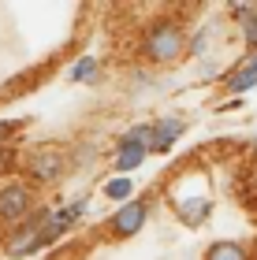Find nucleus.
<instances>
[{
  "label": "nucleus",
  "instance_id": "obj_1",
  "mask_svg": "<svg viewBox=\"0 0 257 260\" xmlns=\"http://www.w3.org/2000/svg\"><path fill=\"white\" fill-rule=\"evenodd\" d=\"M179 52H183V30H179V22H157V26L146 34V56L153 63H172Z\"/></svg>",
  "mask_w": 257,
  "mask_h": 260
},
{
  "label": "nucleus",
  "instance_id": "obj_2",
  "mask_svg": "<svg viewBox=\"0 0 257 260\" xmlns=\"http://www.w3.org/2000/svg\"><path fill=\"white\" fill-rule=\"evenodd\" d=\"M26 208H30V190L22 182H8L0 190V219L15 223V219L26 216Z\"/></svg>",
  "mask_w": 257,
  "mask_h": 260
},
{
  "label": "nucleus",
  "instance_id": "obj_3",
  "mask_svg": "<svg viewBox=\"0 0 257 260\" xmlns=\"http://www.w3.org/2000/svg\"><path fill=\"white\" fill-rule=\"evenodd\" d=\"M146 219H149V208L138 205V201H131V205H123L112 216V234H116V238H131V234H138L146 227Z\"/></svg>",
  "mask_w": 257,
  "mask_h": 260
},
{
  "label": "nucleus",
  "instance_id": "obj_4",
  "mask_svg": "<svg viewBox=\"0 0 257 260\" xmlns=\"http://www.w3.org/2000/svg\"><path fill=\"white\" fill-rule=\"evenodd\" d=\"M30 175L38 182H56L64 175V152L60 149H38L30 156Z\"/></svg>",
  "mask_w": 257,
  "mask_h": 260
},
{
  "label": "nucleus",
  "instance_id": "obj_5",
  "mask_svg": "<svg viewBox=\"0 0 257 260\" xmlns=\"http://www.w3.org/2000/svg\"><path fill=\"white\" fill-rule=\"evenodd\" d=\"M45 223H49V216H45V212H41V216H34V219L26 223V227H22V231L15 234V238H11V245H8V253H11V256H22V253H30L34 245H41Z\"/></svg>",
  "mask_w": 257,
  "mask_h": 260
},
{
  "label": "nucleus",
  "instance_id": "obj_6",
  "mask_svg": "<svg viewBox=\"0 0 257 260\" xmlns=\"http://www.w3.org/2000/svg\"><path fill=\"white\" fill-rule=\"evenodd\" d=\"M179 134H183V123H179V119H164V123H157V126H153V141H149V152H164Z\"/></svg>",
  "mask_w": 257,
  "mask_h": 260
},
{
  "label": "nucleus",
  "instance_id": "obj_7",
  "mask_svg": "<svg viewBox=\"0 0 257 260\" xmlns=\"http://www.w3.org/2000/svg\"><path fill=\"white\" fill-rule=\"evenodd\" d=\"M209 216V201L205 197H190V201H179V219L186 223V227H197Z\"/></svg>",
  "mask_w": 257,
  "mask_h": 260
},
{
  "label": "nucleus",
  "instance_id": "obj_8",
  "mask_svg": "<svg viewBox=\"0 0 257 260\" xmlns=\"http://www.w3.org/2000/svg\"><path fill=\"white\" fill-rule=\"evenodd\" d=\"M253 82H257V56L246 60V67H239L235 75L227 78V93H242V89H250Z\"/></svg>",
  "mask_w": 257,
  "mask_h": 260
},
{
  "label": "nucleus",
  "instance_id": "obj_9",
  "mask_svg": "<svg viewBox=\"0 0 257 260\" xmlns=\"http://www.w3.org/2000/svg\"><path fill=\"white\" fill-rule=\"evenodd\" d=\"M205 260H246V249H242L239 242H216Z\"/></svg>",
  "mask_w": 257,
  "mask_h": 260
},
{
  "label": "nucleus",
  "instance_id": "obj_10",
  "mask_svg": "<svg viewBox=\"0 0 257 260\" xmlns=\"http://www.w3.org/2000/svg\"><path fill=\"white\" fill-rule=\"evenodd\" d=\"M242 19V38H246L250 49H257V11H246V15H239Z\"/></svg>",
  "mask_w": 257,
  "mask_h": 260
},
{
  "label": "nucleus",
  "instance_id": "obj_11",
  "mask_svg": "<svg viewBox=\"0 0 257 260\" xmlns=\"http://www.w3.org/2000/svg\"><path fill=\"white\" fill-rule=\"evenodd\" d=\"M131 190H134V182H127V179H112L108 186H104V193H108L112 201H123V197H131Z\"/></svg>",
  "mask_w": 257,
  "mask_h": 260
},
{
  "label": "nucleus",
  "instance_id": "obj_12",
  "mask_svg": "<svg viewBox=\"0 0 257 260\" xmlns=\"http://www.w3.org/2000/svg\"><path fill=\"white\" fill-rule=\"evenodd\" d=\"M11 164H15V152H11L8 145H0V175L11 171Z\"/></svg>",
  "mask_w": 257,
  "mask_h": 260
},
{
  "label": "nucleus",
  "instance_id": "obj_13",
  "mask_svg": "<svg viewBox=\"0 0 257 260\" xmlns=\"http://www.w3.org/2000/svg\"><path fill=\"white\" fill-rule=\"evenodd\" d=\"M90 75H93V60H82V63L71 71V78H75V82H82V78H90Z\"/></svg>",
  "mask_w": 257,
  "mask_h": 260
},
{
  "label": "nucleus",
  "instance_id": "obj_14",
  "mask_svg": "<svg viewBox=\"0 0 257 260\" xmlns=\"http://www.w3.org/2000/svg\"><path fill=\"white\" fill-rule=\"evenodd\" d=\"M11 130H15V123H0V138H4V134H11Z\"/></svg>",
  "mask_w": 257,
  "mask_h": 260
}]
</instances>
